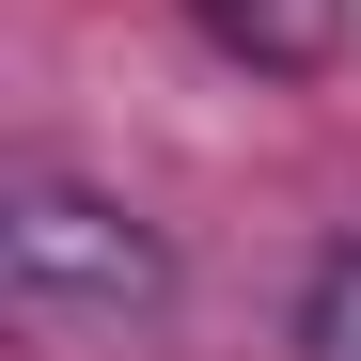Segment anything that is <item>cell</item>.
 Returning a JSON list of instances; mask_svg holds the SVG:
<instances>
[{"label": "cell", "mask_w": 361, "mask_h": 361, "mask_svg": "<svg viewBox=\"0 0 361 361\" xmlns=\"http://www.w3.org/2000/svg\"><path fill=\"white\" fill-rule=\"evenodd\" d=\"M0 267H16V298L47 330H157V298H173V252L94 189H16L0 204Z\"/></svg>", "instance_id": "obj_1"}, {"label": "cell", "mask_w": 361, "mask_h": 361, "mask_svg": "<svg viewBox=\"0 0 361 361\" xmlns=\"http://www.w3.org/2000/svg\"><path fill=\"white\" fill-rule=\"evenodd\" d=\"M189 16H204V32L235 47V63H283V79H298V63H330L345 0H189Z\"/></svg>", "instance_id": "obj_2"}, {"label": "cell", "mask_w": 361, "mask_h": 361, "mask_svg": "<svg viewBox=\"0 0 361 361\" xmlns=\"http://www.w3.org/2000/svg\"><path fill=\"white\" fill-rule=\"evenodd\" d=\"M298 361H361V235L314 267V298H298Z\"/></svg>", "instance_id": "obj_3"}]
</instances>
